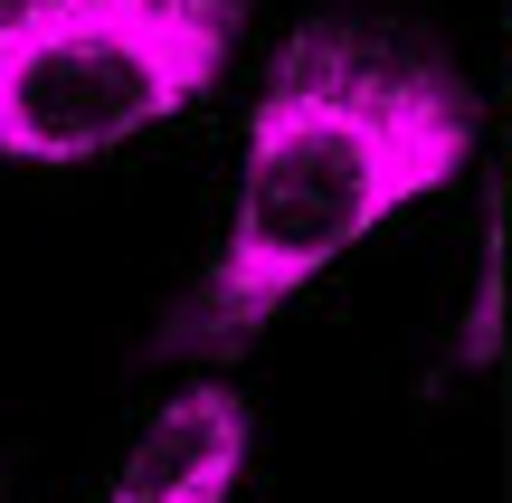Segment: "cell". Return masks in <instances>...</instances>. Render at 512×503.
<instances>
[{
  "instance_id": "1",
  "label": "cell",
  "mask_w": 512,
  "mask_h": 503,
  "mask_svg": "<svg viewBox=\"0 0 512 503\" xmlns=\"http://www.w3.org/2000/svg\"><path fill=\"white\" fill-rule=\"evenodd\" d=\"M465 152H475V95L437 57L389 48L342 19L304 29L247 114L238 219H228L209 295L190 304V333L247 342L380 219L446 190Z\"/></svg>"
},
{
  "instance_id": "2",
  "label": "cell",
  "mask_w": 512,
  "mask_h": 503,
  "mask_svg": "<svg viewBox=\"0 0 512 503\" xmlns=\"http://www.w3.org/2000/svg\"><path fill=\"white\" fill-rule=\"evenodd\" d=\"M247 0H0V162H95L238 57Z\"/></svg>"
},
{
  "instance_id": "3",
  "label": "cell",
  "mask_w": 512,
  "mask_h": 503,
  "mask_svg": "<svg viewBox=\"0 0 512 503\" xmlns=\"http://www.w3.org/2000/svg\"><path fill=\"white\" fill-rule=\"evenodd\" d=\"M238 475H247V399L228 380H200L133 437L105 503H228Z\"/></svg>"
}]
</instances>
